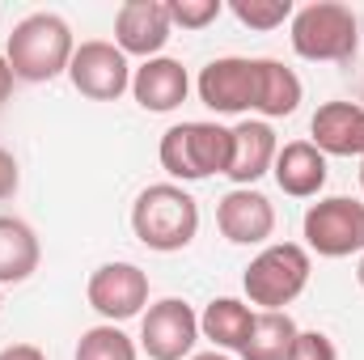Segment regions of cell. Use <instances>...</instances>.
<instances>
[{"label":"cell","mask_w":364,"mask_h":360,"mask_svg":"<svg viewBox=\"0 0 364 360\" xmlns=\"http://www.w3.org/2000/svg\"><path fill=\"white\" fill-rule=\"evenodd\" d=\"M73 51H77V38H73V26L60 17V13H30L13 26L9 43H4V60L13 68L17 81L26 85H43V81H55L68 73L73 64Z\"/></svg>","instance_id":"1"},{"label":"cell","mask_w":364,"mask_h":360,"mask_svg":"<svg viewBox=\"0 0 364 360\" xmlns=\"http://www.w3.org/2000/svg\"><path fill=\"white\" fill-rule=\"evenodd\" d=\"M132 233L157 255L186 250L199 233V203L178 182H153L132 203Z\"/></svg>","instance_id":"2"},{"label":"cell","mask_w":364,"mask_h":360,"mask_svg":"<svg viewBox=\"0 0 364 360\" xmlns=\"http://www.w3.org/2000/svg\"><path fill=\"white\" fill-rule=\"evenodd\" d=\"M288 38H292V51L309 64H352L360 51V17L352 4L314 0L292 13Z\"/></svg>","instance_id":"3"},{"label":"cell","mask_w":364,"mask_h":360,"mask_svg":"<svg viewBox=\"0 0 364 360\" xmlns=\"http://www.w3.org/2000/svg\"><path fill=\"white\" fill-rule=\"evenodd\" d=\"M161 170L178 182H203L212 174L229 170L233 157V132L208 119H182L174 127H166L161 144H157Z\"/></svg>","instance_id":"4"},{"label":"cell","mask_w":364,"mask_h":360,"mask_svg":"<svg viewBox=\"0 0 364 360\" xmlns=\"http://www.w3.org/2000/svg\"><path fill=\"white\" fill-rule=\"evenodd\" d=\"M309 275H314V259L305 246L267 242L250 259V268L242 271V288H246V301L259 309H288L309 288Z\"/></svg>","instance_id":"5"},{"label":"cell","mask_w":364,"mask_h":360,"mask_svg":"<svg viewBox=\"0 0 364 360\" xmlns=\"http://www.w3.org/2000/svg\"><path fill=\"white\" fill-rule=\"evenodd\" d=\"M305 250L318 259H348L364 255V203L352 195H326L309 203L301 221Z\"/></svg>","instance_id":"6"},{"label":"cell","mask_w":364,"mask_h":360,"mask_svg":"<svg viewBox=\"0 0 364 360\" xmlns=\"http://www.w3.org/2000/svg\"><path fill=\"white\" fill-rule=\"evenodd\" d=\"M68 81L73 90L90 102H119L123 93L132 90V60L106 43V38H90L73 51V64H68Z\"/></svg>","instance_id":"7"},{"label":"cell","mask_w":364,"mask_h":360,"mask_svg":"<svg viewBox=\"0 0 364 360\" xmlns=\"http://www.w3.org/2000/svg\"><path fill=\"white\" fill-rule=\"evenodd\" d=\"M199 344V314L182 297H161L140 318V348L149 360H186Z\"/></svg>","instance_id":"8"},{"label":"cell","mask_w":364,"mask_h":360,"mask_svg":"<svg viewBox=\"0 0 364 360\" xmlns=\"http://www.w3.org/2000/svg\"><path fill=\"white\" fill-rule=\"evenodd\" d=\"M85 301L102 322H127L149 305V275L136 263H102L85 284Z\"/></svg>","instance_id":"9"},{"label":"cell","mask_w":364,"mask_h":360,"mask_svg":"<svg viewBox=\"0 0 364 360\" xmlns=\"http://www.w3.org/2000/svg\"><path fill=\"white\" fill-rule=\"evenodd\" d=\"M255 85H259V64L246 55H220L199 68L195 93L208 110L216 115H246L255 110Z\"/></svg>","instance_id":"10"},{"label":"cell","mask_w":364,"mask_h":360,"mask_svg":"<svg viewBox=\"0 0 364 360\" xmlns=\"http://www.w3.org/2000/svg\"><path fill=\"white\" fill-rule=\"evenodd\" d=\"M170 34H174V21H170L166 0H127V4H119V13H114V47H119L127 60H132V55L157 60V55L166 51Z\"/></svg>","instance_id":"11"},{"label":"cell","mask_w":364,"mask_h":360,"mask_svg":"<svg viewBox=\"0 0 364 360\" xmlns=\"http://www.w3.org/2000/svg\"><path fill=\"white\" fill-rule=\"evenodd\" d=\"M216 229L233 246H267L275 233L272 199L255 186H233L216 199Z\"/></svg>","instance_id":"12"},{"label":"cell","mask_w":364,"mask_h":360,"mask_svg":"<svg viewBox=\"0 0 364 360\" xmlns=\"http://www.w3.org/2000/svg\"><path fill=\"white\" fill-rule=\"evenodd\" d=\"M309 144L322 157H360L364 162V106L322 102L309 119Z\"/></svg>","instance_id":"13"},{"label":"cell","mask_w":364,"mask_h":360,"mask_svg":"<svg viewBox=\"0 0 364 360\" xmlns=\"http://www.w3.org/2000/svg\"><path fill=\"white\" fill-rule=\"evenodd\" d=\"M186 93H191V77H186L182 60L157 55V60H144L140 68H132V97L149 115L178 110L182 102H186Z\"/></svg>","instance_id":"14"},{"label":"cell","mask_w":364,"mask_h":360,"mask_svg":"<svg viewBox=\"0 0 364 360\" xmlns=\"http://www.w3.org/2000/svg\"><path fill=\"white\" fill-rule=\"evenodd\" d=\"M229 132H233V157H229L225 179H233V186H255L275 166V153H279L275 127L267 119H242Z\"/></svg>","instance_id":"15"},{"label":"cell","mask_w":364,"mask_h":360,"mask_svg":"<svg viewBox=\"0 0 364 360\" xmlns=\"http://www.w3.org/2000/svg\"><path fill=\"white\" fill-rule=\"evenodd\" d=\"M272 179L284 195L292 199H318L326 186V157L309 144V140H288L279 144L272 166Z\"/></svg>","instance_id":"16"},{"label":"cell","mask_w":364,"mask_h":360,"mask_svg":"<svg viewBox=\"0 0 364 360\" xmlns=\"http://www.w3.org/2000/svg\"><path fill=\"white\" fill-rule=\"evenodd\" d=\"M255 327V309L237 297H212L199 314V339H208L216 352H242Z\"/></svg>","instance_id":"17"},{"label":"cell","mask_w":364,"mask_h":360,"mask_svg":"<svg viewBox=\"0 0 364 360\" xmlns=\"http://www.w3.org/2000/svg\"><path fill=\"white\" fill-rule=\"evenodd\" d=\"M255 64H259V85H255V115H263V119H288V115H296V106H301V97H305V85H301V77H296L288 64H279V60H267V55H259Z\"/></svg>","instance_id":"18"},{"label":"cell","mask_w":364,"mask_h":360,"mask_svg":"<svg viewBox=\"0 0 364 360\" xmlns=\"http://www.w3.org/2000/svg\"><path fill=\"white\" fill-rule=\"evenodd\" d=\"M43 263L38 233L21 216H0V284H26Z\"/></svg>","instance_id":"19"},{"label":"cell","mask_w":364,"mask_h":360,"mask_svg":"<svg viewBox=\"0 0 364 360\" xmlns=\"http://www.w3.org/2000/svg\"><path fill=\"white\" fill-rule=\"evenodd\" d=\"M301 335V327L292 322L288 309H255V327L246 348L237 352L242 360H288L292 339Z\"/></svg>","instance_id":"20"},{"label":"cell","mask_w":364,"mask_h":360,"mask_svg":"<svg viewBox=\"0 0 364 360\" xmlns=\"http://www.w3.org/2000/svg\"><path fill=\"white\" fill-rule=\"evenodd\" d=\"M136 356L140 352H136L132 335H123L114 322H97L90 331H81L73 360H136Z\"/></svg>","instance_id":"21"},{"label":"cell","mask_w":364,"mask_h":360,"mask_svg":"<svg viewBox=\"0 0 364 360\" xmlns=\"http://www.w3.org/2000/svg\"><path fill=\"white\" fill-rule=\"evenodd\" d=\"M229 13L246 26V30H279L284 21H292V0H229Z\"/></svg>","instance_id":"22"},{"label":"cell","mask_w":364,"mask_h":360,"mask_svg":"<svg viewBox=\"0 0 364 360\" xmlns=\"http://www.w3.org/2000/svg\"><path fill=\"white\" fill-rule=\"evenodd\" d=\"M166 9H170V21L182 30H208L225 13L220 0H166Z\"/></svg>","instance_id":"23"},{"label":"cell","mask_w":364,"mask_h":360,"mask_svg":"<svg viewBox=\"0 0 364 360\" xmlns=\"http://www.w3.org/2000/svg\"><path fill=\"white\" fill-rule=\"evenodd\" d=\"M288 360H339V352H335L331 335H322V331H301V335L292 339V348H288Z\"/></svg>","instance_id":"24"},{"label":"cell","mask_w":364,"mask_h":360,"mask_svg":"<svg viewBox=\"0 0 364 360\" xmlns=\"http://www.w3.org/2000/svg\"><path fill=\"white\" fill-rule=\"evenodd\" d=\"M17 186H21V170H17V157L0 144V203L4 199H13L17 195Z\"/></svg>","instance_id":"25"},{"label":"cell","mask_w":364,"mask_h":360,"mask_svg":"<svg viewBox=\"0 0 364 360\" xmlns=\"http://www.w3.org/2000/svg\"><path fill=\"white\" fill-rule=\"evenodd\" d=\"M0 360H47V356L34 344H9V348H0Z\"/></svg>","instance_id":"26"},{"label":"cell","mask_w":364,"mask_h":360,"mask_svg":"<svg viewBox=\"0 0 364 360\" xmlns=\"http://www.w3.org/2000/svg\"><path fill=\"white\" fill-rule=\"evenodd\" d=\"M13 85H17V77H13V68H9V60L0 55V110H4V102L13 97Z\"/></svg>","instance_id":"27"},{"label":"cell","mask_w":364,"mask_h":360,"mask_svg":"<svg viewBox=\"0 0 364 360\" xmlns=\"http://www.w3.org/2000/svg\"><path fill=\"white\" fill-rule=\"evenodd\" d=\"M186 360H233V356H225V352L212 348V352H195V356H186Z\"/></svg>","instance_id":"28"},{"label":"cell","mask_w":364,"mask_h":360,"mask_svg":"<svg viewBox=\"0 0 364 360\" xmlns=\"http://www.w3.org/2000/svg\"><path fill=\"white\" fill-rule=\"evenodd\" d=\"M356 280H360V288H364V255H360V263H356Z\"/></svg>","instance_id":"29"},{"label":"cell","mask_w":364,"mask_h":360,"mask_svg":"<svg viewBox=\"0 0 364 360\" xmlns=\"http://www.w3.org/2000/svg\"><path fill=\"white\" fill-rule=\"evenodd\" d=\"M360 191H364V162H360Z\"/></svg>","instance_id":"30"},{"label":"cell","mask_w":364,"mask_h":360,"mask_svg":"<svg viewBox=\"0 0 364 360\" xmlns=\"http://www.w3.org/2000/svg\"><path fill=\"white\" fill-rule=\"evenodd\" d=\"M0 305H4V297H0Z\"/></svg>","instance_id":"31"}]
</instances>
